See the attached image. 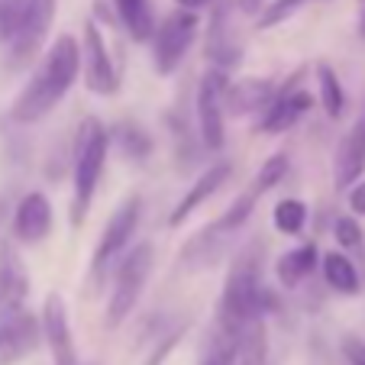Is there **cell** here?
<instances>
[{"mask_svg":"<svg viewBox=\"0 0 365 365\" xmlns=\"http://www.w3.org/2000/svg\"><path fill=\"white\" fill-rule=\"evenodd\" d=\"M42 343V324L26 307H0V365H16Z\"/></svg>","mask_w":365,"mask_h":365,"instance_id":"7","label":"cell"},{"mask_svg":"<svg viewBox=\"0 0 365 365\" xmlns=\"http://www.w3.org/2000/svg\"><path fill=\"white\" fill-rule=\"evenodd\" d=\"M52 20H56V0H29L20 26H16L14 39H10V65L14 68H23V65H29L39 56Z\"/></svg>","mask_w":365,"mask_h":365,"instance_id":"8","label":"cell"},{"mask_svg":"<svg viewBox=\"0 0 365 365\" xmlns=\"http://www.w3.org/2000/svg\"><path fill=\"white\" fill-rule=\"evenodd\" d=\"M139 217H143V197L130 194V197L113 210L107 227H103L101 242H97V249H94V262H91V282H101L103 272L113 265V259L130 246L133 233H136V227H139Z\"/></svg>","mask_w":365,"mask_h":365,"instance_id":"5","label":"cell"},{"mask_svg":"<svg viewBox=\"0 0 365 365\" xmlns=\"http://www.w3.org/2000/svg\"><path fill=\"white\" fill-rule=\"evenodd\" d=\"M301 4H307V0H272V4H265L262 14H259V26L262 29L278 26V23H284L291 14H297Z\"/></svg>","mask_w":365,"mask_h":365,"instance_id":"30","label":"cell"},{"mask_svg":"<svg viewBox=\"0 0 365 365\" xmlns=\"http://www.w3.org/2000/svg\"><path fill=\"white\" fill-rule=\"evenodd\" d=\"M301 78H304V68H297L284 88H275V97L269 101V107L262 113V123H259L262 133H288L314 107V97L301 88Z\"/></svg>","mask_w":365,"mask_h":365,"instance_id":"10","label":"cell"},{"mask_svg":"<svg viewBox=\"0 0 365 365\" xmlns=\"http://www.w3.org/2000/svg\"><path fill=\"white\" fill-rule=\"evenodd\" d=\"M365 172V133L352 126L336 145V162H333V178L336 187H349Z\"/></svg>","mask_w":365,"mask_h":365,"instance_id":"18","label":"cell"},{"mask_svg":"<svg viewBox=\"0 0 365 365\" xmlns=\"http://www.w3.org/2000/svg\"><path fill=\"white\" fill-rule=\"evenodd\" d=\"M152 272V242H139L133 252L123 255V262L117 265V278H113V294L107 304V327H120L133 314V307L143 297V288L149 282Z\"/></svg>","mask_w":365,"mask_h":365,"instance_id":"4","label":"cell"},{"mask_svg":"<svg viewBox=\"0 0 365 365\" xmlns=\"http://www.w3.org/2000/svg\"><path fill=\"white\" fill-rule=\"evenodd\" d=\"M227 178H230V165H227V162H217V165H210L197 181H194L191 187H187V194L178 200V207L172 210L168 223H172V227H181V223H185L187 217H191L194 210L204 204V200H210L223 185H227Z\"/></svg>","mask_w":365,"mask_h":365,"instance_id":"16","label":"cell"},{"mask_svg":"<svg viewBox=\"0 0 365 365\" xmlns=\"http://www.w3.org/2000/svg\"><path fill=\"white\" fill-rule=\"evenodd\" d=\"M333 233H336V242L343 249H359L362 246V227H359L356 217H339L336 227H333Z\"/></svg>","mask_w":365,"mask_h":365,"instance_id":"31","label":"cell"},{"mask_svg":"<svg viewBox=\"0 0 365 365\" xmlns=\"http://www.w3.org/2000/svg\"><path fill=\"white\" fill-rule=\"evenodd\" d=\"M275 97V84L269 78H242L236 84H227L223 91V107H227L233 117H246L252 110H262L269 107V101Z\"/></svg>","mask_w":365,"mask_h":365,"instance_id":"17","label":"cell"},{"mask_svg":"<svg viewBox=\"0 0 365 365\" xmlns=\"http://www.w3.org/2000/svg\"><path fill=\"white\" fill-rule=\"evenodd\" d=\"M317 259H320L317 242H304V246L284 252L275 265V275H278V282H282V288H297L310 272L317 269Z\"/></svg>","mask_w":365,"mask_h":365,"instance_id":"19","label":"cell"},{"mask_svg":"<svg viewBox=\"0 0 365 365\" xmlns=\"http://www.w3.org/2000/svg\"><path fill=\"white\" fill-rule=\"evenodd\" d=\"M288 175V155H272V159H265L262 162V168L255 172V178H252V187L259 194H265V191H272L275 185H282V178Z\"/></svg>","mask_w":365,"mask_h":365,"instance_id":"28","label":"cell"},{"mask_svg":"<svg viewBox=\"0 0 365 365\" xmlns=\"http://www.w3.org/2000/svg\"><path fill=\"white\" fill-rule=\"evenodd\" d=\"M262 7H265V0H240V10L242 14H262Z\"/></svg>","mask_w":365,"mask_h":365,"instance_id":"35","label":"cell"},{"mask_svg":"<svg viewBox=\"0 0 365 365\" xmlns=\"http://www.w3.org/2000/svg\"><path fill=\"white\" fill-rule=\"evenodd\" d=\"M223 91H227V71L214 68L204 75L197 88V126H200V143L210 152L223 149Z\"/></svg>","mask_w":365,"mask_h":365,"instance_id":"9","label":"cell"},{"mask_svg":"<svg viewBox=\"0 0 365 365\" xmlns=\"http://www.w3.org/2000/svg\"><path fill=\"white\" fill-rule=\"evenodd\" d=\"M227 14H230V0H220L214 7V16H210V36H207V58L220 71L240 65V58H242L240 42L227 29Z\"/></svg>","mask_w":365,"mask_h":365,"instance_id":"15","label":"cell"},{"mask_svg":"<svg viewBox=\"0 0 365 365\" xmlns=\"http://www.w3.org/2000/svg\"><path fill=\"white\" fill-rule=\"evenodd\" d=\"M359 36L365 39V16H362V23H359Z\"/></svg>","mask_w":365,"mask_h":365,"instance_id":"38","label":"cell"},{"mask_svg":"<svg viewBox=\"0 0 365 365\" xmlns=\"http://www.w3.org/2000/svg\"><path fill=\"white\" fill-rule=\"evenodd\" d=\"M349 210L365 217V181H356V185L349 187Z\"/></svg>","mask_w":365,"mask_h":365,"instance_id":"33","label":"cell"},{"mask_svg":"<svg viewBox=\"0 0 365 365\" xmlns=\"http://www.w3.org/2000/svg\"><path fill=\"white\" fill-rule=\"evenodd\" d=\"M356 130L365 133V107H362V113H359V120H356Z\"/></svg>","mask_w":365,"mask_h":365,"instance_id":"37","label":"cell"},{"mask_svg":"<svg viewBox=\"0 0 365 365\" xmlns=\"http://www.w3.org/2000/svg\"><path fill=\"white\" fill-rule=\"evenodd\" d=\"M178 333H181V330H178ZM178 333H172V336H168V339H165V346H162V349H155V352H152L149 365H162V362H165L168 349H172V346H175V343H178Z\"/></svg>","mask_w":365,"mask_h":365,"instance_id":"34","label":"cell"},{"mask_svg":"<svg viewBox=\"0 0 365 365\" xmlns=\"http://www.w3.org/2000/svg\"><path fill=\"white\" fill-rule=\"evenodd\" d=\"M272 220H275V230H278V233L297 236V233L304 230V223H307V204H304V200H297V197L282 200V204L275 207Z\"/></svg>","mask_w":365,"mask_h":365,"instance_id":"27","label":"cell"},{"mask_svg":"<svg viewBox=\"0 0 365 365\" xmlns=\"http://www.w3.org/2000/svg\"><path fill=\"white\" fill-rule=\"evenodd\" d=\"M29 294V275L20 262L14 240H0V307H23Z\"/></svg>","mask_w":365,"mask_h":365,"instance_id":"14","label":"cell"},{"mask_svg":"<svg viewBox=\"0 0 365 365\" xmlns=\"http://www.w3.org/2000/svg\"><path fill=\"white\" fill-rule=\"evenodd\" d=\"M113 10H117L120 26H123L136 42L152 39V33H155V20H152L149 0H113Z\"/></svg>","mask_w":365,"mask_h":365,"instance_id":"22","label":"cell"},{"mask_svg":"<svg viewBox=\"0 0 365 365\" xmlns=\"http://www.w3.org/2000/svg\"><path fill=\"white\" fill-rule=\"evenodd\" d=\"M0 217H4V204H0Z\"/></svg>","mask_w":365,"mask_h":365,"instance_id":"39","label":"cell"},{"mask_svg":"<svg viewBox=\"0 0 365 365\" xmlns=\"http://www.w3.org/2000/svg\"><path fill=\"white\" fill-rule=\"evenodd\" d=\"M117 136H120V145H123V152H126V155H133L136 162H143L145 155L152 152V139H149V133H143L139 126L123 123V126L117 130Z\"/></svg>","mask_w":365,"mask_h":365,"instance_id":"29","label":"cell"},{"mask_svg":"<svg viewBox=\"0 0 365 365\" xmlns=\"http://www.w3.org/2000/svg\"><path fill=\"white\" fill-rule=\"evenodd\" d=\"M52 230V204L42 191H29L14 210V236L26 246L42 242Z\"/></svg>","mask_w":365,"mask_h":365,"instance_id":"13","label":"cell"},{"mask_svg":"<svg viewBox=\"0 0 365 365\" xmlns=\"http://www.w3.org/2000/svg\"><path fill=\"white\" fill-rule=\"evenodd\" d=\"M255 200H259V191L255 187H249L246 194H240V197L230 204V210L220 217L217 223H210V230H217L220 236H230V233H236V230L242 227V223L252 217V210H255Z\"/></svg>","mask_w":365,"mask_h":365,"instance_id":"26","label":"cell"},{"mask_svg":"<svg viewBox=\"0 0 365 365\" xmlns=\"http://www.w3.org/2000/svg\"><path fill=\"white\" fill-rule=\"evenodd\" d=\"M103 165H107V130L101 126V120L88 117L78 126L75 152H71V181H75L71 223H75V227H81V220L88 217V207H91V200H94Z\"/></svg>","mask_w":365,"mask_h":365,"instance_id":"3","label":"cell"},{"mask_svg":"<svg viewBox=\"0 0 365 365\" xmlns=\"http://www.w3.org/2000/svg\"><path fill=\"white\" fill-rule=\"evenodd\" d=\"M240 330L242 327H233V324L217 317L214 330L207 336L204 352H200V365H233L236 346H240Z\"/></svg>","mask_w":365,"mask_h":365,"instance_id":"20","label":"cell"},{"mask_svg":"<svg viewBox=\"0 0 365 365\" xmlns=\"http://www.w3.org/2000/svg\"><path fill=\"white\" fill-rule=\"evenodd\" d=\"M320 265H324V278L333 291H339V294H359V291H362L356 265H352L343 252H327L324 259H320Z\"/></svg>","mask_w":365,"mask_h":365,"instance_id":"24","label":"cell"},{"mask_svg":"<svg viewBox=\"0 0 365 365\" xmlns=\"http://www.w3.org/2000/svg\"><path fill=\"white\" fill-rule=\"evenodd\" d=\"M155 42H152V62H155V71L159 75H172L181 65L185 52L191 48L194 36H197V16L194 10H175L162 20V26L155 29Z\"/></svg>","mask_w":365,"mask_h":365,"instance_id":"6","label":"cell"},{"mask_svg":"<svg viewBox=\"0 0 365 365\" xmlns=\"http://www.w3.org/2000/svg\"><path fill=\"white\" fill-rule=\"evenodd\" d=\"M233 365H269V330L265 320L255 317L240 330V346H236Z\"/></svg>","mask_w":365,"mask_h":365,"instance_id":"21","label":"cell"},{"mask_svg":"<svg viewBox=\"0 0 365 365\" xmlns=\"http://www.w3.org/2000/svg\"><path fill=\"white\" fill-rule=\"evenodd\" d=\"M178 4H181V10H197L204 4H210V0H178Z\"/></svg>","mask_w":365,"mask_h":365,"instance_id":"36","label":"cell"},{"mask_svg":"<svg viewBox=\"0 0 365 365\" xmlns=\"http://www.w3.org/2000/svg\"><path fill=\"white\" fill-rule=\"evenodd\" d=\"M317 84H320V103H324V110L330 120H339L346 110V91L343 84H339L336 71L330 68V65L320 62L317 65Z\"/></svg>","mask_w":365,"mask_h":365,"instance_id":"25","label":"cell"},{"mask_svg":"<svg viewBox=\"0 0 365 365\" xmlns=\"http://www.w3.org/2000/svg\"><path fill=\"white\" fill-rule=\"evenodd\" d=\"M39 324H42V339L48 343V352H52V365H78V349H75V339H71L68 310H65L62 294L46 297Z\"/></svg>","mask_w":365,"mask_h":365,"instance_id":"12","label":"cell"},{"mask_svg":"<svg viewBox=\"0 0 365 365\" xmlns=\"http://www.w3.org/2000/svg\"><path fill=\"white\" fill-rule=\"evenodd\" d=\"M81 62H84V78L94 94H113L120 88V75L113 68V58L107 52L101 29L94 20L84 23V46H81Z\"/></svg>","mask_w":365,"mask_h":365,"instance_id":"11","label":"cell"},{"mask_svg":"<svg viewBox=\"0 0 365 365\" xmlns=\"http://www.w3.org/2000/svg\"><path fill=\"white\" fill-rule=\"evenodd\" d=\"M343 356L349 365H365V339L359 336H346L343 339Z\"/></svg>","mask_w":365,"mask_h":365,"instance_id":"32","label":"cell"},{"mask_svg":"<svg viewBox=\"0 0 365 365\" xmlns=\"http://www.w3.org/2000/svg\"><path fill=\"white\" fill-rule=\"evenodd\" d=\"M223 249H227V236H220L217 230L207 227L204 233H197L191 242H187L181 259H187L191 269H207V265H214L217 259H220Z\"/></svg>","mask_w":365,"mask_h":365,"instance_id":"23","label":"cell"},{"mask_svg":"<svg viewBox=\"0 0 365 365\" xmlns=\"http://www.w3.org/2000/svg\"><path fill=\"white\" fill-rule=\"evenodd\" d=\"M359 4H365V0H359Z\"/></svg>","mask_w":365,"mask_h":365,"instance_id":"40","label":"cell"},{"mask_svg":"<svg viewBox=\"0 0 365 365\" xmlns=\"http://www.w3.org/2000/svg\"><path fill=\"white\" fill-rule=\"evenodd\" d=\"M262 242H249L233 259L223 282V297L217 307V317L233 327H246L249 320L265 317L278 307L275 294L262 282Z\"/></svg>","mask_w":365,"mask_h":365,"instance_id":"2","label":"cell"},{"mask_svg":"<svg viewBox=\"0 0 365 365\" xmlns=\"http://www.w3.org/2000/svg\"><path fill=\"white\" fill-rule=\"evenodd\" d=\"M78 71H81V48H78L75 36H58L56 46L48 48L42 65L36 68V75L29 78V84L16 94L10 117L16 123L42 120L71 91V84L78 81Z\"/></svg>","mask_w":365,"mask_h":365,"instance_id":"1","label":"cell"}]
</instances>
